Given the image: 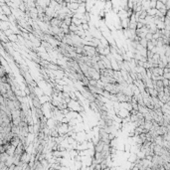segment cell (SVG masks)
Instances as JSON below:
<instances>
[{
    "mask_svg": "<svg viewBox=\"0 0 170 170\" xmlns=\"http://www.w3.org/2000/svg\"><path fill=\"white\" fill-rule=\"evenodd\" d=\"M162 78L165 79V80H169L170 79V73H163Z\"/></svg>",
    "mask_w": 170,
    "mask_h": 170,
    "instance_id": "3957f363",
    "label": "cell"
},
{
    "mask_svg": "<svg viewBox=\"0 0 170 170\" xmlns=\"http://www.w3.org/2000/svg\"><path fill=\"white\" fill-rule=\"evenodd\" d=\"M138 44H139L140 46H141L142 48H144V49H146V46H147V41L145 40V38H143V39H140Z\"/></svg>",
    "mask_w": 170,
    "mask_h": 170,
    "instance_id": "6da1fadb",
    "label": "cell"
},
{
    "mask_svg": "<svg viewBox=\"0 0 170 170\" xmlns=\"http://www.w3.org/2000/svg\"><path fill=\"white\" fill-rule=\"evenodd\" d=\"M69 31L72 32V33H75L76 31H78V27L76 25H74V24H71V25L69 26Z\"/></svg>",
    "mask_w": 170,
    "mask_h": 170,
    "instance_id": "7a4b0ae2",
    "label": "cell"
}]
</instances>
